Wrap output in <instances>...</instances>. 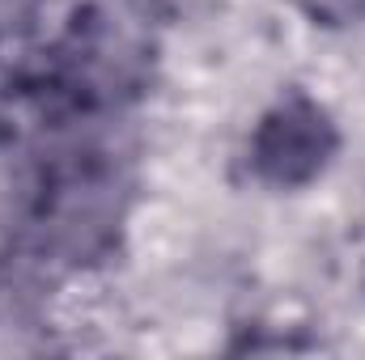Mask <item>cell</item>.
<instances>
[{"label":"cell","mask_w":365,"mask_h":360,"mask_svg":"<svg viewBox=\"0 0 365 360\" xmlns=\"http://www.w3.org/2000/svg\"><path fill=\"white\" fill-rule=\"evenodd\" d=\"M336 149H340V136L331 115L314 97L289 93L259 119L251 136V166L264 182L293 191L319 179L336 157Z\"/></svg>","instance_id":"1"},{"label":"cell","mask_w":365,"mask_h":360,"mask_svg":"<svg viewBox=\"0 0 365 360\" xmlns=\"http://www.w3.org/2000/svg\"><path fill=\"white\" fill-rule=\"evenodd\" d=\"M302 4L323 26H344V21H357L365 13V0H302Z\"/></svg>","instance_id":"2"}]
</instances>
